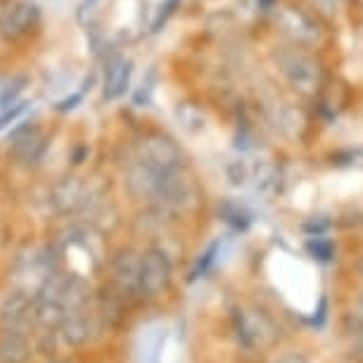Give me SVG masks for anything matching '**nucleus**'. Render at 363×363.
Masks as SVG:
<instances>
[{"label":"nucleus","mask_w":363,"mask_h":363,"mask_svg":"<svg viewBox=\"0 0 363 363\" xmlns=\"http://www.w3.org/2000/svg\"><path fill=\"white\" fill-rule=\"evenodd\" d=\"M273 60L278 65V72L283 74L287 86L299 98L313 100L325 88V72L320 60L304 45H285L273 52Z\"/></svg>","instance_id":"obj_1"},{"label":"nucleus","mask_w":363,"mask_h":363,"mask_svg":"<svg viewBox=\"0 0 363 363\" xmlns=\"http://www.w3.org/2000/svg\"><path fill=\"white\" fill-rule=\"evenodd\" d=\"M135 155L147 167L157 169L160 174L171 169H178L183 164V152L178 143L171 135L162 131H147L135 140Z\"/></svg>","instance_id":"obj_2"},{"label":"nucleus","mask_w":363,"mask_h":363,"mask_svg":"<svg viewBox=\"0 0 363 363\" xmlns=\"http://www.w3.org/2000/svg\"><path fill=\"white\" fill-rule=\"evenodd\" d=\"M276 24L294 45L313 48L320 43V24L306 10L294 8V5H283L276 12Z\"/></svg>","instance_id":"obj_3"},{"label":"nucleus","mask_w":363,"mask_h":363,"mask_svg":"<svg viewBox=\"0 0 363 363\" xmlns=\"http://www.w3.org/2000/svg\"><path fill=\"white\" fill-rule=\"evenodd\" d=\"M40 22V8L36 0H17L0 15V38L15 43L29 36L31 29H36Z\"/></svg>","instance_id":"obj_4"},{"label":"nucleus","mask_w":363,"mask_h":363,"mask_svg":"<svg viewBox=\"0 0 363 363\" xmlns=\"http://www.w3.org/2000/svg\"><path fill=\"white\" fill-rule=\"evenodd\" d=\"M45 133L38 126L24 124L10 133V155L19 167H33L45 152Z\"/></svg>","instance_id":"obj_5"},{"label":"nucleus","mask_w":363,"mask_h":363,"mask_svg":"<svg viewBox=\"0 0 363 363\" xmlns=\"http://www.w3.org/2000/svg\"><path fill=\"white\" fill-rule=\"evenodd\" d=\"M160 178L162 174L152 167H147L145 162L135 160L131 167L126 169V188L133 197L147 200V197H157L160 190Z\"/></svg>","instance_id":"obj_6"},{"label":"nucleus","mask_w":363,"mask_h":363,"mask_svg":"<svg viewBox=\"0 0 363 363\" xmlns=\"http://www.w3.org/2000/svg\"><path fill=\"white\" fill-rule=\"evenodd\" d=\"M169 262L167 257L160 255V252H147L140 262V269H138V278H140V285L145 287L147 292H157L162 290L164 285L169 283Z\"/></svg>","instance_id":"obj_7"},{"label":"nucleus","mask_w":363,"mask_h":363,"mask_svg":"<svg viewBox=\"0 0 363 363\" xmlns=\"http://www.w3.org/2000/svg\"><path fill=\"white\" fill-rule=\"evenodd\" d=\"M133 74V62L128 57H114L109 62L107 72H105V91H102V98L105 100H119L121 95L126 93L128 81H131Z\"/></svg>","instance_id":"obj_8"},{"label":"nucleus","mask_w":363,"mask_h":363,"mask_svg":"<svg viewBox=\"0 0 363 363\" xmlns=\"http://www.w3.org/2000/svg\"><path fill=\"white\" fill-rule=\"evenodd\" d=\"M26 84H29V79H26L24 74H19V77L10 79L8 84L3 86V91H0V109L12 107L15 102H19V95L24 93Z\"/></svg>","instance_id":"obj_9"},{"label":"nucleus","mask_w":363,"mask_h":363,"mask_svg":"<svg viewBox=\"0 0 363 363\" xmlns=\"http://www.w3.org/2000/svg\"><path fill=\"white\" fill-rule=\"evenodd\" d=\"M81 193H84V186H81L79 178H67V181H62L57 188H55V197H57V202L67 204V207H74V204L79 202Z\"/></svg>","instance_id":"obj_10"},{"label":"nucleus","mask_w":363,"mask_h":363,"mask_svg":"<svg viewBox=\"0 0 363 363\" xmlns=\"http://www.w3.org/2000/svg\"><path fill=\"white\" fill-rule=\"evenodd\" d=\"M178 5H181V0H164V3L160 5V10H157L152 24H150V31L152 33L162 31V26L169 22V17L178 10Z\"/></svg>","instance_id":"obj_11"},{"label":"nucleus","mask_w":363,"mask_h":363,"mask_svg":"<svg viewBox=\"0 0 363 363\" xmlns=\"http://www.w3.org/2000/svg\"><path fill=\"white\" fill-rule=\"evenodd\" d=\"M29 105H31L29 100H19V102H15L12 107L0 109V131H3V128H8L10 124H15L19 116H22V114L26 112V109H29Z\"/></svg>","instance_id":"obj_12"},{"label":"nucleus","mask_w":363,"mask_h":363,"mask_svg":"<svg viewBox=\"0 0 363 363\" xmlns=\"http://www.w3.org/2000/svg\"><path fill=\"white\" fill-rule=\"evenodd\" d=\"M309 250L313 252V255H318V259H330V255H333V245L328 242V240H320V238L311 240Z\"/></svg>","instance_id":"obj_13"},{"label":"nucleus","mask_w":363,"mask_h":363,"mask_svg":"<svg viewBox=\"0 0 363 363\" xmlns=\"http://www.w3.org/2000/svg\"><path fill=\"white\" fill-rule=\"evenodd\" d=\"M81 98H84L81 93H74V95H69V98H65L62 102H57V105H55V109H57V112H69V109H74V107L79 105Z\"/></svg>","instance_id":"obj_14"}]
</instances>
